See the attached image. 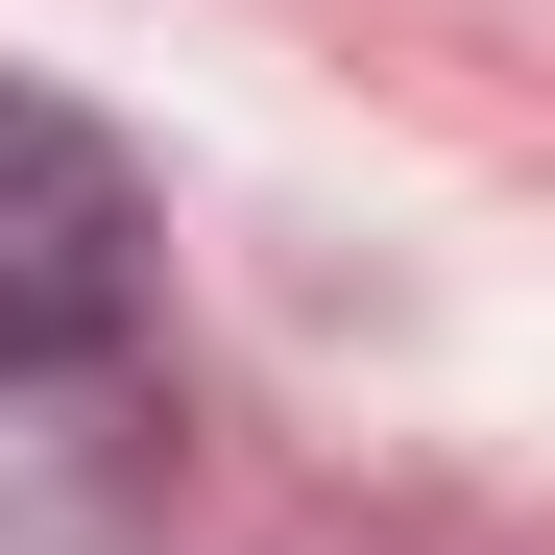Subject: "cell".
I'll return each mask as SVG.
<instances>
[{
	"instance_id": "7a4b0ae2",
	"label": "cell",
	"mask_w": 555,
	"mask_h": 555,
	"mask_svg": "<svg viewBox=\"0 0 555 555\" xmlns=\"http://www.w3.org/2000/svg\"><path fill=\"white\" fill-rule=\"evenodd\" d=\"M145 483H169V387L145 362H0V531L98 555Z\"/></svg>"
},
{
	"instance_id": "6da1fadb",
	"label": "cell",
	"mask_w": 555,
	"mask_h": 555,
	"mask_svg": "<svg viewBox=\"0 0 555 555\" xmlns=\"http://www.w3.org/2000/svg\"><path fill=\"white\" fill-rule=\"evenodd\" d=\"M145 314V169L0 73V362H121Z\"/></svg>"
}]
</instances>
